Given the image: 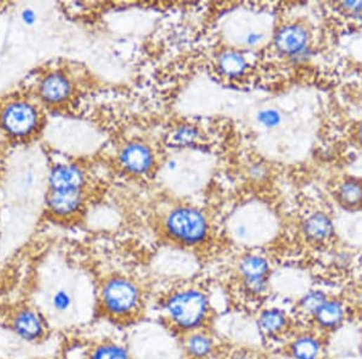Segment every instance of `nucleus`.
Returning <instances> with one entry per match:
<instances>
[{
    "label": "nucleus",
    "mask_w": 362,
    "mask_h": 359,
    "mask_svg": "<svg viewBox=\"0 0 362 359\" xmlns=\"http://www.w3.org/2000/svg\"><path fill=\"white\" fill-rule=\"evenodd\" d=\"M162 311L166 321L181 335L207 328L213 313L209 295L198 286L171 291L163 300Z\"/></svg>",
    "instance_id": "obj_1"
},
{
    "label": "nucleus",
    "mask_w": 362,
    "mask_h": 359,
    "mask_svg": "<svg viewBox=\"0 0 362 359\" xmlns=\"http://www.w3.org/2000/svg\"><path fill=\"white\" fill-rule=\"evenodd\" d=\"M144 295L141 286L127 277L109 278L101 286L99 308L116 321H131L141 313Z\"/></svg>",
    "instance_id": "obj_2"
},
{
    "label": "nucleus",
    "mask_w": 362,
    "mask_h": 359,
    "mask_svg": "<svg viewBox=\"0 0 362 359\" xmlns=\"http://www.w3.org/2000/svg\"><path fill=\"white\" fill-rule=\"evenodd\" d=\"M167 232L172 239L188 246L205 242L208 236V222L200 210L181 207L173 210L166 220Z\"/></svg>",
    "instance_id": "obj_3"
},
{
    "label": "nucleus",
    "mask_w": 362,
    "mask_h": 359,
    "mask_svg": "<svg viewBox=\"0 0 362 359\" xmlns=\"http://www.w3.org/2000/svg\"><path fill=\"white\" fill-rule=\"evenodd\" d=\"M238 274L243 291L249 296L259 298L269 291L271 265L259 254H247L238 264Z\"/></svg>",
    "instance_id": "obj_4"
},
{
    "label": "nucleus",
    "mask_w": 362,
    "mask_h": 359,
    "mask_svg": "<svg viewBox=\"0 0 362 359\" xmlns=\"http://www.w3.org/2000/svg\"><path fill=\"white\" fill-rule=\"evenodd\" d=\"M10 328L18 338L27 342H38L46 335L47 323L43 313L37 308L23 306L10 317Z\"/></svg>",
    "instance_id": "obj_5"
},
{
    "label": "nucleus",
    "mask_w": 362,
    "mask_h": 359,
    "mask_svg": "<svg viewBox=\"0 0 362 359\" xmlns=\"http://www.w3.org/2000/svg\"><path fill=\"white\" fill-rule=\"evenodd\" d=\"M1 125L15 137H25L38 125V111L26 102H13L1 113Z\"/></svg>",
    "instance_id": "obj_6"
},
{
    "label": "nucleus",
    "mask_w": 362,
    "mask_h": 359,
    "mask_svg": "<svg viewBox=\"0 0 362 359\" xmlns=\"http://www.w3.org/2000/svg\"><path fill=\"white\" fill-rule=\"evenodd\" d=\"M77 303V293L65 284H57L46 291L47 313L56 321H72Z\"/></svg>",
    "instance_id": "obj_7"
},
{
    "label": "nucleus",
    "mask_w": 362,
    "mask_h": 359,
    "mask_svg": "<svg viewBox=\"0 0 362 359\" xmlns=\"http://www.w3.org/2000/svg\"><path fill=\"white\" fill-rule=\"evenodd\" d=\"M183 350L188 359H210L219 351V342L207 328L183 334Z\"/></svg>",
    "instance_id": "obj_8"
},
{
    "label": "nucleus",
    "mask_w": 362,
    "mask_h": 359,
    "mask_svg": "<svg viewBox=\"0 0 362 359\" xmlns=\"http://www.w3.org/2000/svg\"><path fill=\"white\" fill-rule=\"evenodd\" d=\"M257 329L264 338L277 339L287 333L291 325L289 315L278 308H264L256 318Z\"/></svg>",
    "instance_id": "obj_9"
},
{
    "label": "nucleus",
    "mask_w": 362,
    "mask_h": 359,
    "mask_svg": "<svg viewBox=\"0 0 362 359\" xmlns=\"http://www.w3.org/2000/svg\"><path fill=\"white\" fill-rule=\"evenodd\" d=\"M307 32L296 25L283 27L274 39L279 51L290 56L302 55L307 46Z\"/></svg>",
    "instance_id": "obj_10"
},
{
    "label": "nucleus",
    "mask_w": 362,
    "mask_h": 359,
    "mask_svg": "<svg viewBox=\"0 0 362 359\" xmlns=\"http://www.w3.org/2000/svg\"><path fill=\"white\" fill-rule=\"evenodd\" d=\"M311 320L319 329L325 332L336 330L345 320L344 304L341 300L328 298Z\"/></svg>",
    "instance_id": "obj_11"
},
{
    "label": "nucleus",
    "mask_w": 362,
    "mask_h": 359,
    "mask_svg": "<svg viewBox=\"0 0 362 359\" xmlns=\"http://www.w3.org/2000/svg\"><path fill=\"white\" fill-rule=\"evenodd\" d=\"M287 352L292 359H320L323 344L316 334H297L290 341Z\"/></svg>",
    "instance_id": "obj_12"
},
{
    "label": "nucleus",
    "mask_w": 362,
    "mask_h": 359,
    "mask_svg": "<svg viewBox=\"0 0 362 359\" xmlns=\"http://www.w3.org/2000/svg\"><path fill=\"white\" fill-rule=\"evenodd\" d=\"M121 161L128 171L141 175L151 168L154 163V156L148 146L143 144H131L126 146L122 151Z\"/></svg>",
    "instance_id": "obj_13"
},
{
    "label": "nucleus",
    "mask_w": 362,
    "mask_h": 359,
    "mask_svg": "<svg viewBox=\"0 0 362 359\" xmlns=\"http://www.w3.org/2000/svg\"><path fill=\"white\" fill-rule=\"evenodd\" d=\"M82 199L80 190H52L49 196V207L52 213L65 217L79 210Z\"/></svg>",
    "instance_id": "obj_14"
},
{
    "label": "nucleus",
    "mask_w": 362,
    "mask_h": 359,
    "mask_svg": "<svg viewBox=\"0 0 362 359\" xmlns=\"http://www.w3.org/2000/svg\"><path fill=\"white\" fill-rule=\"evenodd\" d=\"M84 182V173L75 166L56 167L50 175L52 190H80Z\"/></svg>",
    "instance_id": "obj_15"
},
{
    "label": "nucleus",
    "mask_w": 362,
    "mask_h": 359,
    "mask_svg": "<svg viewBox=\"0 0 362 359\" xmlns=\"http://www.w3.org/2000/svg\"><path fill=\"white\" fill-rule=\"evenodd\" d=\"M72 85L62 74H50L40 85V94L46 102L60 103L68 99Z\"/></svg>",
    "instance_id": "obj_16"
},
{
    "label": "nucleus",
    "mask_w": 362,
    "mask_h": 359,
    "mask_svg": "<svg viewBox=\"0 0 362 359\" xmlns=\"http://www.w3.org/2000/svg\"><path fill=\"white\" fill-rule=\"evenodd\" d=\"M303 232L309 241L323 242L332 236V222L325 214H313L303 224Z\"/></svg>",
    "instance_id": "obj_17"
},
{
    "label": "nucleus",
    "mask_w": 362,
    "mask_h": 359,
    "mask_svg": "<svg viewBox=\"0 0 362 359\" xmlns=\"http://www.w3.org/2000/svg\"><path fill=\"white\" fill-rule=\"evenodd\" d=\"M87 359H133V355L122 344L103 341L90 351Z\"/></svg>",
    "instance_id": "obj_18"
},
{
    "label": "nucleus",
    "mask_w": 362,
    "mask_h": 359,
    "mask_svg": "<svg viewBox=\"0 0 362 359\" xmlns=\"http://www.w3.org/2000/svg\"><path fill=\"white\" fill-rule=\"evenodd\" d=\"M219 68L222 73L228 77H237L244 73L247 68V62L242 55L237 52H225L220 56L219 60Z\"/></svg>",
    "instance_id": "obj_19"
},
{
    "label": "nucleus",
    "mask_w": 362,
    "mask_h": 359,
    "mask_svg": "<svg viewBox=\"0 0 362 359\" xmlns=\"http://www.w3.org/2000/svg\"><path fill=\"white\" fill-rule=\"evenodd\" d=\"M328 299V294L325 291L314 289V291H307L306 294L303 295L302 298L299 300L297 306L303 315L311 318Z\"/></svg>",
    "instance_id": "obj_20"
},
{
    "label": "nucleus",
    "mask_w": 362,
    "mask_h": 359,
    "mask_svg": "<svg viewBox=\"0 0 362 359\" xmlns=\"http://www.w3.org/2000/svg\"><path fill=\"white\" fill-rule=\"evenodd\" d=\"M340 196L347 205H358L362 201V185L355 180L345 182L340 189Z\"/></svg>",
    "instance_id": "obj_21"
},
{
    "label": "nucleus",
    "mask_w": 362,
    "mask_h": 359,
    "mask_svg": "<svg viewBox=\"0 0 362 359\" xmlns=\"http://www.w3.org/2000/svg\"><path fill=\"white\" fill-rule=\"evenodd\" d=\"M200 138V133L193 127H180L172 133L171 144L174 146H188Z\"/></svg>",
    "instance_id": "obj_22"
},
{
    "label": "nucleus",
    "mask_w": 362,
    "mask_h": 359,
    "mask_svg": "<svg viewBox=\"0 0 362 359\" xmlns=\"http://www.w3.org/2000/svg\"><path fill=\"white\" fill-rule=\"evenodd\" d=\"M222 359H261L259 352L249 347H235L227 351Z\"/></svg>",
    "instance_id": "obj_23"
},
{
    "label": "nucleus",
    "mask_w": 362,
    "mask_h": 359,
    "mask_svg": "<svg viewBox=\"0 0 362 359\" xmlns=\"http://www.w3.org/2000/svg\"><path fill=\"white\" fill-rule=\"evenodd\" d=\"M259 120L266 127H274L280 122V114L277 111L267 109V111H261L259 114Z\"/></svg>",
    "instance_id": "obj_24"
},
{
    "label": "nucleus",
    "mask_w": 362,
    "mask_h": 359,
    "mask_svg": "<svg viewBox=\"0 0 362 359\" xmlns=\"http://www.w3.org/2000/svg\"><path fill=\"white\" fill-rule=\"evenodd\" d=\"M343 8L350 10L355 16L362 18V1H345L343 3Z\"/></svg>",
    "instance_id": "obj_25"
},
{
    "label": "nucleus",
    "mask_w": 362,
    "mask_h": 359,
    "mask_svg": "<svg viewBox=\"0 0 362 359\" xmlns=\"http://www.w3.org/2000/svg\"><path fill=\"white\" fill-rule=\"evenodd\" d=\"M261 39L260 34H250L247 37V43L249 44H255L259 42Z\"/></svg>",
    "instance_id": "obj_26"
},
{
    "label": "nucleus",
    "mask_w": 362,
    "mask_h": 359,
    "mask_svg": "<svg viewBox=\"0 0 362 359\" xmlns=\"http://www.w3.org/2000/svg\"><path fill=\"white\" fill-rule=\"evenodd\" d=\"M358 308H361V310H362V289H361V291H358Z\"/></svg>",
    "instance_id": "obj_27"
},
{
    "label": "nucleus",
    "mask_w": 362,
    "mask_h": 359,
    "mask_svg": "<svg viewBox=\"0 0 362 359\" xmlns=\"http://www.w3.org/2000/svg\"><path fill=\"white\" fill-rule=\"evenodd\" d=\"M360 139H361V143H362V127H361V130H360Z\"/></svg>",
    "instance_id": "obj_28"
}]
</instances>
